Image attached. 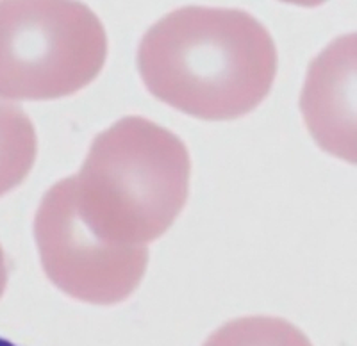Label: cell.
<instances>
[{
  "mask_svg": "<svg viewBox=\"0 0 357 346\" xmlns=\"http://www.w3.org/2000/svg\"><path fill=\"white\" fill-rule=\"evenodd\" d=\"M138 68L151 93L175 109L202 120H232L270 93L277 50L248 13L190 6L149 29Z\"/></svg>",
  "mask_w": 357,
  "mask_h": 346,
  "instance_id": "cell-1",
  "label": "cell"
},
{
  "mask_svg": "<svg viewBox=\"0 0 357 346\" xmlns=\"http://www.w3.org/2000/svg\"><path fill=\"white\" fill-rule=\"evenodd\" d=\"M184 143L151 120L129 116L98 134L72 195L82 220L107 243L145 246L183 211L190 186Z\"/></svg>",
  "mask_w": 357,
  "mask_h": 346,
  "instance_id": "cell-2",
  "label": "cell"
},
{
  "mask_svg": "<svg viewBox=\"0 0 357 346\" xmlns=\"http://www.w3.org/2000/svg\"><path fill=\"white\" fill-rule=\"evenodd\" d=\"M107 56L104 25L79 2H0V95L49 100L93 81Z\"/></svg>",
  "mask_w": 357,
  "mask_h": 346,
  "instance_id": "cell-3",
  "label": "cell"
},
{
  "mask_svg": "<svg viewBox=\"0 0 357 346\" xmlns=\"http://www.w3.org/2000/svg\"><path fill=\"white\" fill-rule=\"evenodd\" d=\"M34 237L50 281L70 297L109 306L129 297L145 275L146 246L107 243L79 214L72 179L54 184L43 196Z\"/></svg>",
  "mask_w": 357,
  "mask_h": 346,
  "instance_id": "cell-4",
  "label": "cell"
},
{
  "mask_svg": "<svg viewBox=\"0 0 357 346\" xmlns=\"http://www.w3.org/2000/svg\"><path fill=\"white\" fill-rule=\"evenodd\" d=\"M354 36L341 38L309 68L302 109L325 150L354 163Z\"/></svg>",
  "mask_w": 357,
  "mask_h": 346,
  "instance_id": "cell-5",
  "label": "cell"
},
{
  "mask_svg": "<svg viewBox=\"0 0 357 346\" xmlns=\"http://www.w3.org/2000/svg\"><path fill=\"white\" fill-rule=\"evenodd\" d=\"M36 154L33 122L15 104L0 102V195L24 182Z\"/></svg>",
  "mask_w": 357,
  "mask_h": 346,
  "instance_id": "cell-6",
  "label": "cell"
},
{
  "mask_svg": "<svg viewBox=\"0 0 357 346\" xmlns=\"http://www.w3.org/2000/svg\"><path fill=\"white\" fill-rule=\"evenodd\" d=\"M204 346H312L291 323L279 318L252 316L234 320L216 330Z\"/></svg>",
  "mask_w": 357,
  "mask_h": 346,
  "instance_id": "cell-7",
  "label": "cell"
},
{
  "mask_svg": "<svg viewBox=\"0 0 357 346\" xmlns=\"http://www.w3.org/2000/svg\"><path fill=\"white\" fill-rule=\"evenodd\" d=\"M6 284H8V266H6V257L2 246H0V297L4 293Z\"/></svg>",
  "mask_w": 357,
  "mask_h": 346,
  "instance_id": "cell-8",
  "label": "cell"
},
{
  "mask_svg": "<svg viewBox=\"0 0 357 346\" xmlns=\"http://www.w3.org/2000/svg\"><path fill=\"white\" fill-rule=\"evenodd\" d=\"M0 346H17V345H15V343H11V341H8V339L0 338Z\"/></svg>",
  "mask_w": 357,
  "mask_h": 346,
  "instance_id": "cell-9",
  "label": "cell"
}]
</instances>
